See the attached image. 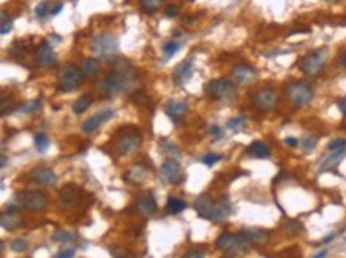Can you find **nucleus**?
Listing matches in <instances>:
<instances>
[{
	"instance_id": "nucleus-1",
	"label": "nucleus",
	"mask_w": 346,
	"mask_h": 258,
	"mask_svg": "<svg viewBox=\"0 0 346 258\" xmlns=\"http://www.w3.org/2000/svg\"><path fill=\"white\" fill-rule=\"evenodd\" d=\"M134 82H136V75L133 72V67L126 61H118L114 70L107 74L106 78L101 82L99 91L102 96L114 98L131 90Z\"/></svg>"
},
{
	"instance_id": "nucleus-2",
	"label": "nucleus",
	"mask_w": 346,
	"mask_h": 258,
	"mask_svg": "<svg viewBox=\"0 0 346 258\" xmlns=\"http://www.w3.org/2000/svg\"><path fill=\"white\" fill-rule=\"evenodd\" d=\"M206 94L215 102L231 104L238 98V88L230 78H215L206 84Z\"/></svg>"
},
{
	"instance_id": "nucleus-3",
	"label": "nucleus",
	"mask_w": 346,
	"mask_h": 258,
	"mask_svg": "<svg viewBox=\"0 0 346 258\" xmlns=\"http://www.w3.org/2000/svg\"><path fill=\"white\" fill-rule=\"evenodd\" d=\"M90 50H91V53L96 54L99 59L110 61V59H114L118 53V40L115 36H112V34L102 32L93 38Z\"/></svg>"
},
{
	"instance_id": "nucleus-4",
	"label": "nucleus",
	"mask_w": 346,
	"mask_h": 258,
	"mask_svg": "<svg viewBox=\"0 0 346 258\" xmlns=\"http://www.w3.org/2000/svg\"><path fill=\"white\" fill-rule=\"evenodd\" d=\"M327 56H328L327 48H319L314 51H309V53L303 56V59L300 61V70L309 76L319 75L325 68Z\"/></svg>"
},
{
	"instance_id": "nucleus-5",
	"label": "nucleus",
	"mask_w": 346,
	"mask_h": 258,
	"mask_svg": "<svg viewBox=\"0 0 346 258\" xmlns=\"http://www.w3.org/2000/svg\"><path fill=\"white\" fill-rule=\"evenodd\" d=\"M313 88L305 82H292L285 88V96L293 107H305L313 99Z\"/></svg>"
},
{
	"instance_id": "nucleus-6",
	"label": "nucleus",
	"mask_w": 346,
	"mask_h": 258,
	"mask_svg": "<svg viewBox=\"0 0 346 258\" xmlns=\"http://www.w3.org/2000/svg\"><path fill=\"white\" fill-rule=\"evenodd\" d=\"M83 80H85V75H83L80 67L67 66L63 68L61 74H59V76H58V90L63 91V92L75 91L82 86Z\"/></svg>"
},
{
	"instance_id": "nucleus-7",
	"label": "nucleus",
	"mask_w": 346,
	"mask_h": 258,
	"mask_svg": "<svg viewBox=\"0 0 346 258\" xmlns=\"http://www.w3.org/2000/svg\"><path fill=\"white\" fill-rule=\"evenodd\" d=\"M142 145V134L137 128H129L126 131H122L117 139V148L125 156H131Z\"/></svg>"
},
{
	"instance_id": "nucleus-8",
	"label": "nucleus",
	"mask_w": 346,
	"mask_h": 258,
	"mask_svg": "<svg viewBox=\"0 0 346 258\" xmlns=\"http://www.w3.org/2000/svg\"><path fill=\"white\" fill-rule=\"evenodd\" d=\"M246 246H247V242L241 234L236 236V234H231V233H222L217 238V240H215V247H217L220 252L228 254V255L246 252Z\"/></svg>"
},
{
	"instance_id": "nucleus-9",
	"label": "nucleus",
	"mask_w": 346,
	"mask_h": 258,
	"mask_svg": "<svg viewBox=\"0 0 346 258\" xmlns=\"http://www.w3.org/2000/svg\"><path fill=\"white\" fill-rule=\"evenodd\" d=\"M16 201H18L20 206H23V208L29 212H42L48 204L47 196L42 192H36V190L20 192L18 194H16Z\"/></svg>"
},
{
	"instance_id": "nucleus-10",
	"label": "nucleus",
	"mask_w": 346,
	"mask_h": 258,
	"mask_svg": "<svg viewBox=\"0 0 346 258\" xmlns=\"http://www.w3.org/2000/svg\"><path fill=\"white\" fill-rule=\"evenodd\" d=\"M252 104L260 112H270L278 104V92L273 88H260L254 92Z\"/></svg>"
},
{
	"instance_id": "nucleus-11",
	"label": "nucleus",
	"mask_w": 346,
	"mask_h": 258,
	"mask_svg": "<svg viewBox=\"0 0 346 258\" xmlns=\"http://www.w3.org/2000/svg\"><path fill=\"white\" fill-rule=\"evenodd\" d=\"M160 174L166 184H179L184 177V172L179 164V160H174V158H168L161 162Z\"/></svg>"
},
{
	"instance_id": "nucleus-12",
	"label": "nucleus",
	"mask_w": 346,
	"mask_h": 258,
	"mask_svg": "<svg viewBox=\"0 0 346 258\" xmlns=\"http://www.w3.org/2000/svg\"><path fill=\"white\" fill-rule=\"evenodd\" d=\"M230 215H231L230 200H228L227 196H222V198H219V200L212 201L211 209H209V212H207V220L219 223V222L228 220Z\"/></svg>"
},
{
	"instance_id": "nucleus-13",
	"label": "nucleus",
	"mask_w": 346,
	"mask_h": 258,
	"mask_svg": "<svg viewBox=\"0 0 346 258\" xmlns=\"http://www.w3.org/2000/svg\"><path fill=\"white\" fill-rule=\"evenodd\" d=\"M82 193L75 185H66L63 186L61 193H59V204L63 209H72L80 202Z\"/></svg>"
},
{
	"instance_id": "nucleus-14",
	"label": "nucleus",
	"mask_w": 346,
	"mask_h": 258,
	"mask_svg": "<svg viewBox=\"0 0 346 258\" xmlns=\"http://www.w3.org/2000/svg\"><path fill=\"white\" fill-rule=\"evenodd\" d=\"M233 78L235 82H238L239 84H249V83H254L257 78V72L252 66L249 64H238L233 67Z\"/></svg>"
},
{
	"instance_id": "nucleus-15",
	"label": "nucleus",
	"mask_w": 346,
	"mask_h": 258,
	"mask_svg": "<svg viewBox=\"0 0 346 258\" xmlns=\"http://www.w3.org/2000/svg\"><path fill=\"white\" fill-rule=\"evenodd\" d=\"M112 116H114V110H112V108L102 110V112H99V114L93 115V116H90L88 120H86V122L82 124V131L86 132V134L96 131V129H98L104 122H107V120H110Z\"/></svg>"
},
{
	"instance_id": "nucleus-16",
	"label": "nucleus",
	"mask_w": 346,
	"mask_h": 258,
	"mask_svg": "<svg viewBox=\"0 0 346 258\" xmlns=\"http://www.w3.org/2000/svg\"><path fill=\"white\" fill-rule=\"evenodd\" d=\"M31 177L34 178V182L39 185L55 186L58 184V176L55 174V170H51L50 168H36L31 172Z\"/></svg>"
},
{
	"instance_id": "nucleus-17",
	"label": "nucleus",
	"mask_w": 346,
	"mask_h": 258,
	"mask_svg": "<svg viewBox=\"0 0 346 258\" xmlns=\"http://www.w3.org/2000/svg\"><path fill=\"white\" fill-rule=\"evenodd\" d=\"M241 236L244 238L247 244H252V246H265L268 242V239H270L268 231L260 228H244L241 230Z\"/></svg>"
},
{
	"instance_id": "nucleus-18",
	"label": "nucleus",
	"mask_w": 346,
	"mask_h": 258,
	"mask_svg": "<svg viewBox=\"0 0 346 258\" xmlns=\"http://www.w3.org/2000/svg\"><path fill=\"white\" fill-rule=\"evenodd\" d=\"M193 75V66H192V61H184L176 66L174 72H172V82H174L176 84H184L187 83L190 78H192Z\"/></svg>"
},
{
	"instance_id": "nucleus-19",
	"label": "nucleus",
	"mask_w": 346,
	"mask_h": 258,
	"mask_svg": "<svg viewBox=\"0 0 346 258\" xmlns=\"http://www.w3.org/2000/svg\"><path fill=\"white\" fill-rule=\"evenodd\" d=\"M36 59L40 66L48 67V66H53L56 62V53L47 42H43V43H40L37 51H36Z\"/></svg>"
},
{
	"instance_id": "nucleus-20",
	"label": "nucleus",
	"mask_w": 346,
	"mask_h": 258,
	"mask_svg": "<svg viewBox=\"0 0 346 258\" xmlns=\"http://www.w3.org/2000/svg\"><path fill=\"white\" fill-rule=\"evenodd\" d=\"M136 209L141 215H144V217H150V215H153L158 210V204H157V200L153 198V194H145L137 201Z\"/></svg>"
},
{
	"instance_id": "nucleus-21",
	"label": "nucleus",
	"mask_w": 346,
	"mask_h": 258,
	"mask_svg": "<svg viewBox=\"0 0 346 258\" xmlns=\"http://www.w3.org/2000/svg\"><path fill=\"white\" fill-rule=\"evenodd\" d=\"M164 112H166V115L172 120H180L187 115L188 112V106L187 102L184 100H169L166 107H164Z\"/></svg>"
},
{
	"instance_id": "nucleus-22",
	"label": "nucleus",
	"mask_w": 346,
	"mask_h": 258,
	"mask_svg": "<svg viewBox=\"0 0 346 258\" xmlns=\"http://www.w3.org/2000/svg\"><path fill=\"white\" fill-rule=\"evenodd\" d=\"M0 223H2V228L7 231H13L15 228H18V225L21 223V218H20V215L16 214V209H15L13 204H10L8 210L2 215Z\"/></svg>"
},
{
	"instance_id": "nucleus-23",
	"label": "nucleus",
	"mask_w": 346,
	"mask_h": 258,
	"mask_svg": "<svg viewBox=\"0 0 346 258\" xmlns=\"http://www.w3.org/2000/svg\"><path fill=\"white\" fill-rule=\"evenodd\" d=\"M147 176H149V170H147V168H144L142 164H134L125 174V178L128 180V182H131V184L141 185V184L145 182Z\"/></svg>"
},
{
	"instance_id": "nucleus-24",
	"label": "nucleus",
	"mask_w": 346,
	"mask_h": 258,
	"mask_svg": "<svg viewBox=\"0 0 346 258\" xmlns=\"http://www.w3.org/2000/svg\"><path fill=\"white\" fill-rule=\"evenodd\" d=\"M80 68H82V72L86 78H94V76H98L101 74V64H99L98 59H94V58L83 59Z\"/></svg>"
},
{
	"instance_id": "nucleus-25",
	"label": "nucleus",
	"mask_w": 346,
	"mask_h": 258,
	"mask_svg": "<svg viewBox=\"0 0 346 258\" xmlns=\"http://www.w3.org/2000/svg\"><path fill=\"white\" fill-rule=\"evenodd\" d=\"M247 153L249 154H252V156L255 158H260V160H266V158H270V147L265 144V142H260V140H255L252 142L247 147Z\"/></svg>"
},
{
	"instance_id": "nucleus-26",
	"label": "nucleus",
	"mask_w": 346,
	"mask_h": 258,
	"mask_svg": "<svg viewBox=\"0 0 346 258\" xmlns=\"http://www.w3.org/2000/svg\"><path fill=\"white\" fill-rule=\"evenodd\" d=\"M211 204H212V200H211L209 193H201L195 201V209H196L198 215L203 218H207V212H209V209H211Z\"/></svg>"
},
{
	"instance_id": "nucleus-27",
	"label": "nucleus",
	"mask_w": 346,
	"mask_h": 258,
	"mask_svg": "<svg viewBox=\"0 0 346 258\" xmlns=\"http://www.w3.org/2000/svg\"><path fill=\"white\" fill-rule=\"evenodd\" d=\"M91 104H93V96H90V94H83L82 98L75 100V104L72 106V110H74L75 115H82L91 107Z\"/></svg>"
},
{
	"instance_id": "nucleus-28",
	"label": "nucleus",
	"mask_w": 346,
	"mask_h": 258,
	"mask_svg": "<svg viewBox=\"0 0 346 258\" xmlns=\"http://www.w3.org/2000/svg\"><path fill=\"white\" fill-rule=\"evenodd\" d=\"M187 206L188 204L182 200H179V198H169L168 202H166V210H168V214L176 215V214L184 212L187 209Z\"/></svg>"
},
{
	"instance_id": "nucleus-29",
	"label": "nucleus",
	"mask_w": 346,
	"mask_h": 258,
	"mask_svg": "<svg viewBox=\"0 0 346 258\" xmlns=\"http://www.w3.org/2000/svg\"><path fill=\"white\" fill-rule=\"evenodd\" d=\"M344 156V150H340V152H332V154H328V156L324 160V162L321 164V170H325L328 168H332L335 164H338V162L343 160Z\"/></svg>"
},
{
	"instance_id": "nucleus-30",
	"label": "nucleus",
	"mask_w": 346,
	"mask_h": 258,
	"mask_svg": "<svg viewBox=\"0 0 346 258\" xmlns=\"http://www.w3.org/2000/svg\"><path fill=\"white\" fill-rule=\"evenodd\" d=\"M51 239H53L55 242L66 244V242H72V240H75V239H77V234H75V233H71V231H66V230H58V231H55V233H53Z\"/></svg>"
},
{
	"instance_id": "nucleus-31",
	"label": "nucleus",
	"mask_w": 346,
	"mask_h": 258,
	"mask_svg": "<svg viewBox=\"0 0 346 258\" xmlns=\"http://www.w3.org/2000/svg\"><path fill=\"white\" fill-rule=\"evenodd\" d=\"M34 144H36V147L40 153H45L50 147V139L45 132H37L34 136Z\"/></svg>"
},
{
	"instance_id": "nucleus-32",
	"label": "nucleus",
	"mask_w": 346,
	"mask_h": 258,
	"mask_svg": "<svg viewBox=\"0 0 346 258\" xmlns=\"http://www.w3.org/2000/svg\"><path fill=\"white\" fill-rule=\"evenodd\" d=\"M160 6H161V0H141V8L147 14L157 13L160 10Z\"/></svg>"
},
{
	"instance_id": "nucleus-33",
	"label": "nucleus",
	"mask_w": 346,
	"mask_h": 258,
	"mask_svg": "<svg viewBox=\"0 0 346 258\" xmlns=\"http://www.w3.org/2000/svg\"><path fill=\"white\" fill-rule=\"evenodd\" d=\"M160 147H161V150L166 152V154H169V156H176V160L180 158V150L172 142H169L168 139L160 140Z\"/></svg>"
},
{
	"instance_id": "nucleus-34",
	"label": "nucleus",
	"mask_w": 346,
	"mask_h": 258,
	"mask_svg": "<svg viewBox=\"0 0 346 258\" xmlns=\"http://www.w3.org/2000/svg\"><path fill=\"white\" fill-rule=\"evenodd\" d=\"M180 50V43L179 42H168V43H164L163 45V51H164V59H169L174 56L177 51Z\"/></svg>"
},
{
	"instance_id": "nucleus-35",
	"label": "nucleus",
	"mask_w": 346,
	"mask_h": 258,
	"mask_svg": "<svg viewBox=\"0 0 346 258\" xmlns=\"http://www.w3.org/2000/svg\"><path fill=\"white\" fill-rule=\"evenodd\" d=\"M13 110H15V100L12 98H4L2 102H0V114H2V116L12 114Z\"/></svg>"
},
{
	"instance_id": "nucleus-36",
	"label": "nucleus",
	"mask_w": 346,
	"mask_h": 258,
	"mask_svg": "<svg viewBox=\"0 0 346 258\" xmlns=\"http://www.w3.org/2000/svg\"><path fill=\"white\" fill-rule=\"evenodd\" d=\"M10 247H12V250H13V252L21 254V252H26V248H28V242H26V240H24V239H21V238H16V239H13V240H12Z\"/></svg>"
},
{
	"instance_id": "nucleus-37",
	"label": "nucleus",
	"mask_w": 346,
	"mask_h": 258,
	"mask_svg": "<svg viewBox=\"0 0 346 258\" xmlns=\"http://www.w3.org/2000/svg\"><path fill=\"white\" fill-rule=\"evenodd\" d=\"M222 160V156H220V154H217V153H207V154H204V156L200 160L201 162H203V164H206V166H214L215 164V162H219Z\"/></svg>"
},
{
	"instance_id": "nucleus-38",
	"label": "nucleus",
	"mask_w": 346,
	"mask_h": 258,
	"mask_svg": "<svg viewBox=\"0 0 346 258\" xmlns=\"http://www.w3.org/2000/svg\"><path fill=\"white\" fill-rule=\"evenodd\" d=\"M50 8H51V4L48 0H43V2H40L36 6V16L37 18H43V16H47V13L50 12Z\"/></svg>"
},
{
	"instance_id": "nucleus-39",
	"label": "nucleus",
	"mask_w": 346,
	"mask_h": 258,
	"mask_svg": "<svg viewBox=\"0 0 346 258\" xmlns=\"http://www.w3.org/2000/svg\"><path fill=\"white\" fill-rule=\"evenodd\" d=\"M346 148V139H333L330 144L327 145L328 152H340Z\"/></svg>"
},
{
	"instance_id": "nucleus-40",
	"label": "nucleus",
	"mask_w": 346,
	"mask_h": 258,
	"mask_svg": "<svg viewBox=\"0 0 346 258\" xmlns=\"http://www.w3.org/2000/svg\"><path fill=\"white\" fill-rule=\"evenodd\" d=\"M40 107L39 100H31V102H26L20 107V114H32V112H36Z\"/></svg>"
},
{
	"instance_id": "nucleus-41",
	"label": "nucleus",
	"mask_w": 346,
	"mask_h": 258,
	"mask_svg": "<svg viewBox=\"0 0 346 258\" xmlns=\"http://www.w3.org/2000/svg\"><path fill=\"white\" fill-rule=\"evenodd\" d=\"M246 123V118L244 116H236V118H231L227 122V128L228 129H239Z\"/></svg>"
},
{
	"instance_id": "nucleus-42",
	"label": "nucleus",
	"mask_w": 346,
	"mask_h": 258,
	"mask_svg": "<svg viewBox=\"0 0 346 258\" xmlns=\"http://www.w3.org/2000/svg\"><path fill=\"white\" fill-rule=\"evenodd\" d=\"M301 145H303V150L305 152H311V150H314V147L317 145V137L314 136H309L306 137V139L301 142Z\"/></svg>"
},
{
	"instance_id": "nucleus-43",
	"label": "nucleus",
	"mask_w": 346,
	"mask_h": 258,
	"mask_svg": "<svg viewBox=\"0 0 346 258\" xmlns=\"http://www.w3.org/2000/svg\"><path fill=\"white\" fill-rule=\"evenodd\" d=\"M12 26H13V21L10 18H7L5 13H2V29H0L2 36H5V34H8L12 30Z\"/></svg>"
},
{
	"instance_id": "nucleus-44",
	"label": "nucleus",
	"mask_w": 346,
	"mask_h": 258,
	"mask_svg": "<svg viewBox=\"0 0 346 258\" xmlns=\"http://www.w3.org/2000/svg\"><path fill=\"white\" fill-rule=\"evenodd\" d=\"M207 134H211L214 139H222V137H223V129H220L219 126H215V124L207 126Z\"/></svg>"
},
{
	"instance_id": "nucleus-45",
	"label": "nucleus",
	"mask_w": 346,
	"mask_h": 258,
	"mask_svg": "<svg viewBox=\"0 0 346 258\" xmlns=\"http://www.w3.org/2000/svg\"><path fill=\"white\" fill-rule=\"evenodd\" d=\"M285 230L289 231V233H298V231H301V225L297 222V220H289L287 223H285Z\"/></svg>"
},
{
	"instance_id": "nucleus-46",
	"label": "nucleus",
	"mask_w": 346,
	"mask_h": 258,
	"mask_svg": "<svg viewBox=\"0 0 346 258\" xmlns=\"http://www.w3.org/2000/svg\"><path fill=\"white\" fill-rule=\"evenodd\" d=\"M164 13H166L168 18H176V16L179 14V6L174 5V4H171L166 6V10H164Z\"/></svg>"
},
{
	"instance_id": "nucleus-47",
	"label": "nucleus",
	"mask_w": 346,
	"mask_h": 258,
	"mask_svg": "<svg viewBox=\"0 0 346 258\" xmlns=\"http://www.w3.org/2000/svg\"><path fill=\"white\" fill-rule=\"evenodd\" d=\"M133 99L137 102V104H145V102H150V99L147 98L142 91H136V92H134V96H133Z\"/></svg>"
},
{
	"instance_id": "nucleus-48",
	"label": "nucleus",
	"mask_w": 346,
	"mask_h": 258,
	"mask_svg": "<svg viewBox=\"0 0 346 258\" xmlns=\"http://www.w3.org/2000/svg\"><path fill=\"white\" fill-rule=\"evenodd\" d=\"M75 256V248H66L63 252H58L55 258H74Z\"/></svg>"
},
{
	"instance_id": "nucleus-49",
	"label": "nucleus",
	"mask_w": 346,
	"mask_h": 258,
	"mask_svg": "<svg viewBox=\"0 0 346 258\" xmlns=\"http://www.w3.org/2000/svg\"><path fill=\"white\" fill-rule=\"evenodd\" d=\"M182 258H204V252L201 250H188L184 254Z\"/></svg>"
},
{
	"instance_id": "nucleus-50",
	"label": "nucleus",
	"mask_w": 346,
	"mask_h": 258,
	"mask_svg": "<svg viewBox=\"0 0 346 258\" xmlns=\"http://www.w3.org/2000/svg\"><path fill=\"white\" fill-rule=\"evenodd\" d=\"M284 142H285V145H289V147H297L298 145V140L295 139V137H285Z\"/></svg>"
},
{
	"instance_id": "nucleus-51",
	"label": "nucleus",
	"mask_w": 346,
	"mask_h": 258,
	"mask_svg": "<svg viewBox=\"0 0 346 258\" xmlns=\"http://www.w3.org/2000/svg\"><path fill=\"white\" fill-rule=\"evenodd\" d=\"M63 2H59L55 8H53V10H51V16H58L59 13H61V10H63Z\"/></svg>"
},
{
	"instance_id": "nucleus-52",
	"label": "nucleus",
	"mask_w": 346,
	"mask_h": 258,
	"mask_svg": "<svg viewBox=\"0 0 346 258\" xmlns=\"http://www.w3.org/2000/svg\"><path fill=\"white\" fill-rule=\"evenodd\" d=\"M338 107H340V110H341V114L346 115V96L338 102Z\"/></svg>"
},
{
	"instance_id": "nucleus-53",
	"label": "nucleus",
	"mask_w": 346,
	"mask_h": 258,
	"mask_svg": "<svg viewBox=\"0 0 346 258\" xmlns=\"http://www.w3.org/2000/svg\"><path fill=\"white\" fill-rule=\"evenodd\" d=\"M327 254H328V252H327V250H325V248H324V250H321V252H317V254H316V255L313 256V258H325V256H327Z\"/></svg>"
},
{
	"instance_id": "nucleus-54",
	"label": "nucleus",
	"mask_w": 346,
	"mask_h": 258,
	"mask_svg": "<svg viewBox=\"0 0 346 258\" xmlns=\"http://www.w3.org/2000/svg\"><path fill=\"white\" fill-rule=\"evenodd\" d=\"M341 66L346 68V51H344V53L341 54Z\"/></svg>"
},
{
	"instance_id": "nucleus-55",
	"label": "nucleus",
	"mask_w": 346,
	"mask_h": 258,
	"mask_svg": "<svg viewBox=\"0 0 346 258\" xmlns=\"http://www.w3.org/2000/svg\"><path fill=\"white\" fill-rule=\"evenodd\" d=\"M333 239V234H330V236H327V238H324L322 239V242H330V240Z\"/></svg>"
},
{
	"instance_id": "nucleus-56",
	"label": "nucleus",
	"mask_w": 346,
	"mask_h": 258,
	"mask_svg": "<svg viewBox=\"0 0 346 258\" xmlns=\"http://www.w3.org/2000/svg\"><path fill=\"white\" fill-rule=\"evenodd\" d=\"M7 166V158H5V154H2V169H5Z\"/></svg>"
}]
</instances>
